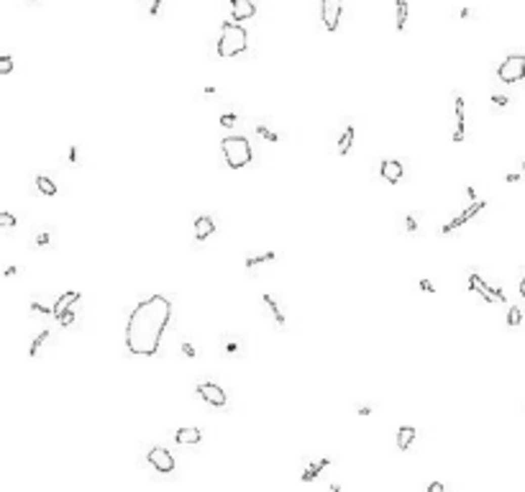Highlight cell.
I'll use <instances>...</instances> for the list:
<instances>
[{
    "mask_svg": "<svg viewBox=\"0 0 525 492\" xmlns=\"http://www.w3.org/2000/svg\"><path fill=\"white\" fill-rule=\"evenodd\" d=\"M172 318V303L164 295H149L141 300L126 323V349L136 356H154L161 346L164 328Z\"/></svg>",
    "mask_w": 525,
    "mask_h": 492,
    "instance_id": "cell-1",
    "label": "cell"
},
{
    "mask_svg": "<svg viewBox=\"0 0 525 492\" xmlns=\"http://www.w3.org/2000/svg\"><path fill=\"white\" fill-rule=\"evenodd\" d=\"M249 47V33L246 28L241 26L238 21H223L221 26V38H218V54L223 59H231V57H238L244 54Z\"/></svg>",
    "mask_w": 525,
    "mask_h": 492,
    "instance_id": "cell-2",
    "label": "cell"
},
{
    "mask_svg": "<svg viewBox=\"0 0 525 492\" xmlns=\"http://www.w3.org/2000/svg\"><path fill=\"white\" fill-rule=\"evenodd\" d=\"M221 149L231 170H241L251 161V144L246 136H226L221 141Z\"/></svg>",
    "mask_w": 525,
    "mask_h": 492,
    "instance_id": "cell-3",
    "label": "cell"
},
{
    "mask_svg": "<svg viewBox=\"0 0 525 492\" xmlns=\"http://www.w3.org/2000/svg\"><path fill=\"white\" fill-rule=\"evenodd\" d=\"M497 77L505 85H512V82L525 79V57L522 54H510L500 67H497Z\"/></svg>",
    "mask_w": 525,
    "mask_h": 492,
    "instance_id": "cell-4",
    "label": "cell"
},
{
    "mask_svg": "<svg viewBox=\"0 0 525 492\" xmlns=\"http://www.w3.org/2000/svg\"><path fill=\"white\" fill-rule=\"evenodd\" d=\"M464 139H466V100L456 90L454 93V134H451V141L461 144Z\"/></svg>",
    "mask_w": 525,
    "mask_h": 492,
    "instance_id": "cell-5",
    "label": "cell"
},
{
    "mask_svg": "<svg viewBox=\"0 0 525 492\" xmlns=\"http://www.w3.org/2000/svg\"><path fill=\"white\" fill-rule=\"evenodd\" d=\"M341 16H343V0H320V21L328 33L338 28Z\"/></svg>",
    "mask_w": 525,
    "mask_h": 492,
    "instance_id": "cell-6",
    "label": "cell"
},
{
    "mask_svg": "<svg viewBox=\"0 0 525 492\" xmlns=\"http://www.w3.org/2000/svg\"><path fill=\"white\" fill-rule=\"evenodd\" d=\"M484 205H487L484 200H471V205H466V208H464V211H461L456 218H451L446 226L441 228V233H443V236H449V233L459 231V228H461V226H466V223H469V221H471L476 213H482V211H484Z\"/></svg>",
    "mask_w": 525,
    "mask_h": 492,
    "instance_id": "cell-7",
    "label": "cell"
},
{
    "mask_svg": "<svg viewBox=\"0 0 525 492\" xmlns=\"http://www.w3.org/2000/svg\"><path fill=\"white\" fill-rule=\"evenodd\" d=\"M146 462L156 469V472H161V474H169V472H174V459H172V454L167 448H161V446H154L149 454H146Z\"/></svg>",
    "mask_w": 525,
    "mask_h": 492,
    "instance_id": "cell-8",
    "label": "cell"
},
{
    "mask_svg": "<svg viewBox=\"0 0 525 492\" xmlns=\"http://www.w3.org/2000/svg\"><path fill=\"white\" fill-rule=\"evenodd\" d=\"M197 395L203 397L208 405H213V407H226V402H228L226 390L218 387L215 382H200V385H197Z\"/></svg>",
    "mask_w": 525,
    "mask_h": 492,
    "instance_id": "cell-9",
    "label": "cell"
},
{
    "mask_svg": "<svg viewBox=\"0 0 525 492\" xmlns=\"http://www.w3.org/2000/svg\"><path fill=\"white\" fill-rule=\"evenodd\" d=\"M256 13V6H254V0H231V18L233 21H249L254 18Z\"/></svg>",
    "mask_w": 525,
    "mask_h": 492,
    "instance_id": "cell-10",
    "label": "cell"
},
{
    "mask_svg": "<svg viewBox=\"0 0 525 492\" xmlns=\"http://www.w3.org/2000/svg\"><path fill=\"white\" fill-rule=\"evenodd\" d=\"M379 175H382V180H387L389 185H395V182L402 180V175H405V167H402V161H397V159H384Z\"/></svg>",
    "mask_w": 525,
    "mask_h": 492,
    "instance_id": "cell-11",
    "label": "cell"
},
{
    "mask_svg": "<svg viewBox=\"0 0 525 492\" xmlns=\"http://www.w3.org/2000/svg\"><path fill=\"white\" fill-rule=\"evenodd\" d=\"M469 290L479 293L484 303H495V295H492V287H490L487 282H484V279H482V274H476V272H469Z\"/></svg>",
    "mask_w": 525,
    "mask_h": 492,
    "instance_id": "cell-12",
    "label": "cell"
},
{
    "mask_svg": "<svg viewBox=\"0 0 525 492\" xmlns=\"http://www.w3.org/2000/svg\"><path fill=\"white\" fill-rule=\"evenodd\" d=\"M213 233H215V221L210 216H197L195 218V238H197V243H203Z\"/></svg>",
    "mask_w": 525,
    "mask_h": 492,
    "instance_id": "cell-13",
    "label": "cell"
},
{
    "mask_svg": "<svg viewBox=\"0 0 525 492\" xmlns=\"http://www.w3.org/2000/svg\"><path fill=\"white\" fill-rule=\"evenodd\" d=\"M264 305H267V310H269V315L274 318V323H277V328L279 331H285L287 328V318H285V313H282V308H279V303H277V298L274 295H269V293H264Z\"/></svg>",
    "mask_w": 525,
    "mask_h": 492,
    "instance_id": "cell-14",
    "label": "cell"
},
{
    "mask_svg": "<svg viewBox=\"0 0 525 492\" xmlns=\"http://www.w3.org/2000/svg\"><path fill=\"white\" fill-rule=\"evenodd\" d=\"M77 300H79V293H77V290H69V293L59 295V300H57V303H54V308H52V315H54V318H59V315H62L64 310H69Z\"/></svg>",
    "mask_w": 525,
    "mask_h": 492,
    "instance_id": "cell-15",
    "label": "cell"
},
{
    "mask_svg": "<svg viewBox=\"0 0 525 492\" xmlns=\"http://www.w3.org/2000/svg\"><path fill=\"white\" fill-rule=\"evenodd\" d=\"M174 438H177V443H182V446L200 443V441H203V431H200V428H180Z\"/></svg>",
    "mask_w": 525,
    "mask_h": 492,
    "instance_id": "cell-16",
    "label": "cell"
},
{
    "mask_svg": "<svg viewBox=\"0 0 525 492\" xmlns=\"http://www.w3.org/2000/svg\"><path fill=\"white\" fill-rule=\"evenodd\" d=\"M351 146H354V126H351V123H346L343 131H341V136H338V154L346 156L351 151Z\"/></svg>",
    "mask_w": 525,
    "mask_h": 492,
    "instance_id": "cell-17",
    "label": "cell"
},
{
    "mask_svg": "<svg viewBox=\"0 0 525 492\" xmlns=\"http://www.w3.org/2000/svg\"><path fill=\"white\" fill-rule=\"evenodd\" d=\"M413 441H415V428L413 426H402L397 431V448L400 451H408L413 446Z\"/></svg>",
    "mask_w": 525,
    "mask_h": 492,
    "instance_id": "cell-18",
    "label": "cell"
},
{
    "mask_svg": "<svg viewBox=\"0 0 525 492\" xmlns=\"http://www.w3.org/2000/svg\"><path fill=\"white\" fill-rule=\"evenodd\" d=\"M326 467H331V459H318V462H313V464H308L305 467V472H302V482H313V479H318V474L326 469Z\"/></svg>",
    "mask_w": 525,
    "mask_h": 492,
    "instance_id": "cell-19",
    "label": "cell"
},
{
    "mask_svg": "<svg viewBox=\"0 0 525 492\" xmlns=\"http://www.w3.org/2000/svg\"><path fill=\"white\" fill-rule=\"evenodd\" d=\"M274 259H277L274 252H264V254H256V257H246V269L249 272H256L259 267H264V264H269Z\"/></svg>",
    "mask_w": 525,
    "mask_h": 492,
    "instance_id": "cell-20",
    "label": "cell"
},
{
    "mask_svg": "<svg viewBox=\"0 0 525 492\" xmlns=\"http://www.w3.org/2000/svg\"><path fill=\"white\" fill-rule=\"evenodd\" d=\"M395 8H397V31H405V26H408V0H397Z\"/></svg>",
    "mask_w": 525,
    "mask_h": 492,
    "instance_id": "cell-21",
    "label": "cell"
},
{
    "mask_svg": "<svg viewBox=\"0 0 525 492\" xmlns=\"http://www.w3.org/2000/svg\"><path fill=\"white\" fill-rule=\"evenodd\" d=\"M36 187H38V192H44V195H57V185L49 180V177H44V175H38L36 177Z\"/></svg>",
    "mask_w": 525,
    "mask_h": 492,
    "instance_id": "cell-22",
    "label": "cell"
},
{
    "mask_svg": "<svg viewBox=\"0 0 525 492\" xmlns=\"http://www.w3.org/2000/svg\"><path fill=\"white\" fill-rule=\"evenodd\" d=\"M47 339H49V328H44V331H41V334H38V336L31 341V351H28V354H31V359H36V356H38V351H41V346L47 344Z\"/></svg>",
    "mask_w": 525,
    "mask_h": 492,
    "instance_id": "cell-23",
    "label": "cell"
},
{
    "mask_svg": "<svg viewBox=\"0 0 525 492\" xmlns=\"http://www.w3.org/2000/svg\"><path fill=\"white\" fill-rule=\"evenodd\" d=\"M241 349H244V344H241L238 339H233V336H226V339H223V351H226V354L236 356V354H241Z\"/></svg>",
    "mask_w": 525,
    "mask_h": 492,
    "instance_id": "cell-24",
    "label": "cell"
},
{
    "mask_svg": "<svg viewBox=\"0 0 525 492\" xmlns=\"http://www.w3.org/2000/svg\"><path fill=\"white\" fill-rule=\"evenodd\" d=\"M256 134H259L261 139L272 141V144H277V141H279V134H277V131H272L269 126H264V123H256Z\"/></svg>",
    "mask_w": 525,
    "mask_h": 492,
    "instance_id": "cell-25",
    "label": "cell"
},
{
    "mask_svg": "<svg viewBox=\"0 0 525 492\" xmlns=\"http://www.w3.org/2000/svg\"><path fill=\"white\" fill-rule=\"evenodd\" d=\"M520 323H522V313H520V308L512 305V308L507 310V325H510V328H517Z\"/></svg>",
    "mask_w": 525,
    "mask_h": 492,
    "instance_id": "cell-26",
    "label": "cell"
},
{
    "mask_svg": "<svg viewBox=\"0 0 525 492\" xmlns=\"http://www.w3.org/2000/svg\"><path fill=\"white\" fill-rule=\"evenodd\" d=\"M33 246H36V249H49V246H52V236H49L47 231L36 233V238H33Z\"/></svg>",
    "mask_w": 525,
    "mask_h": 492,
    "instance_id": "cell-27",
    "label": "cell"
},
{
    "mask_svg": "<svg viewBox=\"0 0 525 492\" xmlns=\"http://www.w3.org/2000/svg\"><path fill=\"white\" fill-rule=\"evenodd\" d=\"M0 226H3V228H13V226H18V218L13 213L3 211V213H0Z\"/></svg>",
    "mask_w": 525,
    "mask_h": 492,
    "instance_id": "cell-28",
    "label": "cell"
},
{
    "mask_svg": "<svg viewBox=\"0 0 525 492\" xmlns=\"http://www.w3.org/2000/svg\"><path fill=\"white\" fill-rule=\"evenodd\" d=\"M418 218H420L418 213H408V216H405V231H408V233H415V231L420 228V226H418Z\"/></svg>",
    "mask_w": 525,
    "mask_h": 492,
    "instance_id": "cell-29",
    "label": "cell"
},
{
    "mask_svg": "<svg viewBox=\"0 0 525 492\" xmlns=\"http://www.w3.org/2000/svg\"><path fill=\"white\" fill-rule=\"evenodd\" d=\"M510 105V98L507 95H492V108L495 110H505Z\"/></svg>",
    "mask_w": 525,
    "mask_h": 492,
    "instance_id": "cell-30",
    "label": "cell"
},
{
    "mask_svg": "<svg viewBox=\"0 0 525 492\" xmlns=\"http://www.w3.org/2000/svg\"><path fill=\"white\" fill-rule=\"evenodd\" d=\"M236 120H238L236 113H223V115H221V126H223V129H233Z\"/></svg>",
    "mask_w": 525,
    "mask_h": 492,
    "instance_id": "cell-31",
    "label": "cell"
},
{
    "mask_svg": "<svg viewBox=\"0 0 525 492\" xmlns=\"http://www.w3.org/2000/svg\"><path fill=\"white\" fill-rule=\"evenodd\" d=\"M11 69H13V57H0V74H11Z\"/></svg>",
    "mask_w": 525,
    "mask_h": 492,
    "instance_id": "cell-32",
    "label": "cell"
},
{
    "mask_svg": "<svg viewBox=\"0 0 525 492\" xmlns=\"http://www.w3.org/2000/svg\"><path fill=\"white\" fill-rule=\"evenodd\" d=\"M57 320H59V323H62L64 328H69V325L74 323V313H72V308H69V310H64V313H62V315H59Z\"/></svg>",
    "mask_w": 525,
    "mask_h": 492,
    "instance_id": "cell-33",
    "label": "cell"
},
{
    "mask_svg": "<svg viewBox=\"0 0 525 492\" xmlns=\"http://www.w3.org/2000/svg\"><path fill=\"white\" fill-rule=\"evenodd\" d=\"M67 161L74 164V167L79 164V149H77V146H69V149H67Z\"/></svg>",
    "mask_w": 525,
    "mask_h": 492,
    "instance_id": "cell-34",
    "label": "cell"
},
{
    "mask_svg": "<svg viewBox=\"0 0 525 492\" xmlns=\"http://www.w3.org/2000/svg\"><path fill=\"white\" fill-rule=\"evenodd\" d=\"M28 310H31V313H44V315H47V313H52V308H44V305H41V303H38V300H33Z\"/></svg>",
    "mask_w": 525,
    "mask_h": 492,
    "instance_id": "cell-35",
    "label": "cell"
},
{
    "mask_svg": "<svg viewBox=\"0 0 525 492\" xmlns=\"http://www.w3.org/2000/svg\"><path fill=\"white\" fill-rule=\"evenodd\" d=\"M182 354H185L187 359H195V354H197V351H195V346H192L190 341H185V344H182Z\"/></svg>",
    "mask_w": 525,
    "mask_h": 492,
    "instance_id": "cell-36",
    "label": "cell"
},
{
    "mask_svg": "<svg viewBox=\"0 0 525 492\" xmlns=\"http://www.w3.org/2000/svg\"><path fill=\"white\" fill-rule=\"evenodd\" d=\"M492 295H495L497 303H507V295L502 293V287H492Z\"/></svg>",
    "mask_w": 525,
    "mask_h": 492,
    "instance_id": "cell-37",
    "label": "cell"
},
{
    "mask_svg": "<svg viewBox=\"0 0 525 492\" xmlns=\"http://www.w3.org/2000/svg\"><path fill=\"white\" fill-rule=\"evenodd\" d=\"M420 290L433 295V293H435V287H433V282H430V279H420Z\"/></svg>",
    "mask_w": 525,
    "mask_h": 492,
    "instance_id": "cell-38",
    "label": "cell"
},
{
    "mask_svg": "<svg viewBox=\"0 0 525 492\" xmlns=\"http://www.w3.org/2000/svg\"><path fill=\"white\" fill-rule=\"evenodd\" d=\"M443 489H446V484H443V482H430L428 484V492H443Z\"/></svg>",
    "mask_w": 525,
    "mask_h": 492,
    "instance_id": "cell-39",
    "label": "cell"
},
{
    "mask_svg": "<svg viewBox=\"0 0 525 492\" xmlns=\"http://www.w3.org/2000/svg\"><path fill=\"white\" fill-rule=\"evenodd\" d=\"M161 3H164V0H151V8H149V13H151V16H156V13H159V8H161Z\"/></svg>",
    "mask_w": 525,
    "mask_h": 492,
    "instance_id": "cell-40",
    "label": "cell"
},
{
    "mask_svg": "<svg viewBox=\"0 0 525 492\" xmlns=\"http://www.w3.org/2000/svg\"><path fill=\"white\" fill-rule=\"evenodd\" d=\"M356 413H359V416H369V413H372V405H359Z\"/></svg>",
    "mask_w": 525,
    "mask_h": 492,
    "instance_id": "cell-41",
    "label": "cell"
},
{
    "mask_svg": "<svg viewBox=\"0 0 525 492\" xmlns=\"http://www.w3.org/2000/svg\"><path fill=\"white\" fill-rule=\"evenodd\" d=\"M505 180L512 185V182H517V180H520V175H517V172H510V175H505Z\"/></svg>",
    "mask_w": 525,
    "mask_h": 492,
    "instance_id": "cell-42",
    "label": "cell"
},
{
    "mask_svg": "<svg viewBox=\"0 0 525 492\" xmlns=\"http://www.w3.org/2000/svg\"><path fill=\"white\" fill-rule=\"evenodd\" d=\"M13 274H18V267H6V277H13Z\"/></svg>",
    "mask_w": 525,
    "mask_h": 492,
    "instance_id": "cell-43",
    "label": "cell"
},
{
    "mask_svg": "<svg viewBox=\"0 0 525 492\" xmlns=\"http://www.w3.org/2000/svg\"><path fill=\"white\" fill-rule=\"evenodd\" d=\"M466 195H469V200H476V190L474 187H466Z\"/></svg>",
    "mask_w": 525,
    "mask_h": 492,
    "instance_id": "cell-44",
    "label": "cell"
},
{
    "mask_svg": "<svg viewBox=\"0 0 525 492\" xmlns=\"http://www.w3.org/2000/svg\"><path fill=\"white\" fill-rule=\"evenodd\" d=\"M459 16H461V18H471V11H469V8H461V13H459Z\"/></svg>",
    "mask_w": 525,
    "mask_h": 492,
    "instance_id": "cell-45",
    "label": "cell"
},
{
    "mask_svg": "<svg viewBox=\"0 0 525 492\" xmlns=\"http://www.w3.org/2000/svg\"><path fill=\"white\" fill-rule=\"evenodd\" d=\"M520 295H522V300H525V277L520 279Z\"/></svg>",
    "mask_w": 525,
    "mask_h": 492,
    "instance_id": "cell-46",
    "label": "cell"
},
{
    "mask_svg": "<svg viewBox=\"0 0 525 492\" xmlns=\"http://www.w3.org/2000/svg\"><path fill=\"white\" fill-rule=\"evenodd\" d=\"M520 170H522V175H525V161H522V167H520Z\"/></svg>",
    "mask_w": 525,
    "mask_h": 492,
    "instance_id": "cell-47",
    "label": "cell"
}]
</instances>
